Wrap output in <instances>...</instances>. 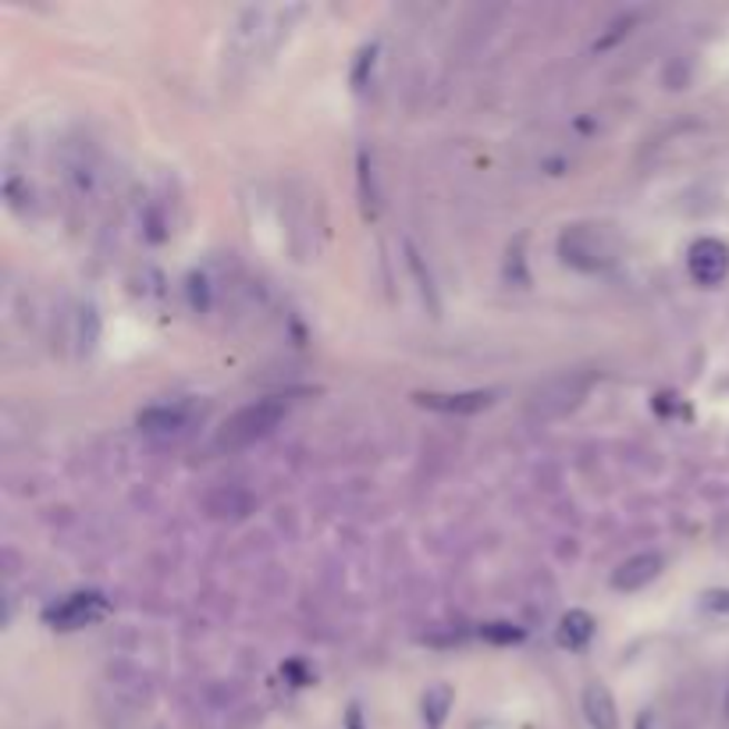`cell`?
I'll use <instances>...</instances> for the list:
<instances>
[{"mask_svg":"<svg viewBox=\"0 0 729 729\" xmlns=\"http://www.w3.org/2000/svg\"><path fill=\"white\" fill-rule=\"evenodd\" d=\"M562 260L577 270H609L619 260V235L609 225H570L559 235Z\"/></svg>","mask_w":729,"mask_h":729,"instance_id":"1","label":"cell"},{"mask_svg":"<svg viewBox=\"0 0 729 729\" xmlns=\"http://www.w3.org/2000/svg\"><path fill=\"white\" fill-rule=\"evenodd\" d=\"M594 385V374L591 371H567V374H555L549 381L531 392L526 398V413L534 421H555V416H567L570 410H577L583 398H588Z\"/></svg>","mask_w":729,"mask_h":729,"instance_id":"2","label":"cell"},{"mask_svg":"<svg viewBox=\"0 0 729 729\" xmlns=\"http://www.w3.org/2000/svg\"><path fill=\"white\" fill-rule=\"evenodd\" d=\"M288 406L282 398H260L243 410H235L228 421L217 427V449H246L253 442H260L270 431L285 421Z\"/></svg>","mask_w":729,"mask_h":729,"instance_id":"3","label":"cell"},{"mask_svg":"<svg viewBox=\"0 0 729 729\" xmlns=\"http://www.w3.org/2000/svg\"><path fill=\"white\" fill-rule=\"evenodd\" d=\"M687 270L698 285H719L729 275V249L719 239H698L687 253Z\"/></svg>","mask_w":729,"mask_h":729,"instance_id":"4","label":"cell"},{"mask_svg":"<svg viewBox=\"0 0 729 729\" xmlns=\"http://www.w3.org/2000/svg\"><path fill=\"white\" fill-rule=\"evenodd\" d=\"M662 573V555L644 552V555H633L627 562H619L615 573H612V588L615 591H641L648 588L651 580H659Z\"/></svg>","mask_w":729,"mask_h":729,"instance_id":"5","label":"cell"},{"mask_svg":"<svg viewBox=\"0 0 729 729\" xmlns=\"http://www.w3.org/2000/svg\"><path fill=\"white\" fill-rule=\"evenodd\" d=\"M253 505H257V499H253L249 491L239 487V484L214 487L210 495L204 499V509L214 520H243V516L253 513Z\"/></svg>","mask_w":729,"mask_h":729,"instance_id":"6","label":"cell"},{"mask_svg":"<svg viewBox=\"0 0 729 729\" xmlns=\"http://www.w3.org/2000/svg\"><path fill=\"white\" fill-rule=\"evenodd\" d=\"M583 719L591 729H619V708L605 683H588L583 687Z\"/></svg>","mask_w":729,"mask_h":729,"instance_id":"7","label":"cell"},{"mask_svg":"<svg viewBox=\"0 0 729 729\" xmlns=\"http://www.w3.org/2000/svg\"><path fill=\"white\" fill-rule=\"evenodd\" d=\"M104 612V598L100 594H76L68 598L65 605L50 609V623H58L61 630H76V627H86L89 619H97Z\"/></svg>","mask_w":729,"mask_h":729,"instance_id":"8","label":"cell"},{"mask_svg":"<svg viewBox=\"0 0 729 729\" xmlns=\"http://www.w3.org/2000/svg\"><path fill=\"white\" fill-rule=\"evenodd\" d=\"M491 392H460V395H442V392H431V395H416V403L427 406V410H442V413H481L491 406Z\"/></svg>","mask_w":729,"mask_h":729,"instance_id":"9","label":"cell"},{"mask_svg":"<svg viewBox=\"0 0 729 729\" xmlns=\"http://www.w3.org/2000/svg\"><path fill=\"white\" fill-rule=\"evenodd\" d=\"M186 424H189L186 406H150L139 413V427L146 434H178Z\"/></svg>","mask_w":729,"mask_h":729,"instance_id":"10","label":"cell"},{"mask_svg":"<svg viewBox=\"0 0 729 729\" xmlns=\"http://www.w3.org/2000/svg\"><path fill=\"white\" fill-rule=\"evenodd\" d=\"M594 637V619L588 612H567L559 623V644L562 648H583Z\"/></svg>","mask_w":729,"mask_h":729,"instance_id":"11","label":"cell"},{"mask_svg":"<svg viewBox=\"0 0 729 729\" xmlns=\"http://www.w3.org/2000/svg\"><path fill=\"white\" fill-rule=\"evenodd\" d=\"M449 708H452V687L449 683L431 687L427 694H424V726L427 729H442Z\"/></svg>","mask_w":729,"mask_h":729,"instance_id":"12","label":"cell"},{"mask_svg":"<svg viewBox=\"0 0 729 729\" xmlns=\"http://www.w3.org/2000/svg\"><path fill=\"white\" fill-rule=\"evenodd\" d=\"M484 637L487 641H499V644H513V641H520V630H513L509 623H491V627H484Z\"/></svg>","mask_w":729,"mask_h":729,"instance_id":"13","label":"cell"},{"mask_svg":"<svg viewBox=\"0 0 729 729\" xmlns=\"http://www.w3.org/2000/svg\"><path fill=\"white\" fill-rule=\"evenodd\" d=\"M708 609L729 615V591H712V594H708Z\"/></svg>","mask_w":729,"mask_h":729,"instance_id":"14","label":"cell"},{"mask_svg":"<svg viewBox=\"0 0 729 729\" xmlns=\"http://www.w3.org/2000/svg\"><path fill=\"white\" fill-rule=\"evenodd\" d=\"M637 729H666V722L659 712H644L641 719H637Z\"/></svg>","mask_w":729,"mask_h":729,"instance_id":"15","label":"cell"},{"mask_svg":"<svg viewBox=\"0 0 729 729\" xmlns=\"http://www.w3.org/2000/svg\"><path fill=\"white\" fill-rule=\"evenodd\" d=\"M349 729H363V719H359V708H349Z\"/></svg>","mask_w":729,"mask_h":729,"instance_id":"16","label":"cell"}]
</instances>
